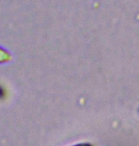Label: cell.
<instances>
[{"label": "cell", "instance_id": "6da1fadb", "mask_svg": "<svg viewBox=\"0 0 139 146\" xmlns=\"http://www.w3.org/2000/svg\"><path fill=\"white\" fill-rule=\"evenodd\" d=\"M9 59H10V55H9L7 52L0 49V63L6 62V61H8Z\"/></svg>", "mask_w": 139, "mask_h": 146}, {"label": "cell", "instance_id": "7a4b0ae2", "mask_svg": "<svg viewBox=\"0 0 139 146\" xmlns=\"http://www.w3.org/2000/svg\"><path fill=\"white\" fill-rule=\"evenodd\" d=\"M4 94H5L4 89H3V88H1V87H0V97H3V96H4Z\"/></svg>", "mask_w": 139, "mask_h": 146}, {"label": "cell", "instance_id": "3957f363", "mask_svg": "<svg viewBox=\"0 0 139 146\" xmlns=\"http://www.w3.org/2000/svg\"><path fill=\"white\" fill-rule=\"evenodd\" d=\"M76 146H91L89 144H79V145H76Z\"/></svg>", "mask_w": 139, "mask_h": 146}]
</instances>
